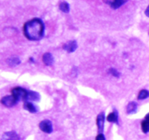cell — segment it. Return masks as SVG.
Returning a JSON list of instances; mask_svg holds the SVG:
<instances>
[{"label": "cell", "mask_w": 149, "mask_h": 140, "mask_svg": "<svg viewBox=\"0 0 149 140\" xmlns=\"http://www.w3.org/2000/svg\"><path fill=\"white\" fill-rule=\"evenodd\" d=\"M23 33L29 40H40L42 39L45 33V24L41 19H32L24 24Z\"/></svg>", "instance_id": "1"}, {"label": "cell", "mask_w": 149, "mask_h": 140, "mask_svg": "<svg viewBox=\"0 0 149 140\" xmlns=\"http://www.w3.org/2000/svg\"><path fill=\"white\" fill-rule=\"evenodd\" d=\"M27 92L26 89L21 88V87H15L12 90V95L17 100V101H20V100H26Z\"/></svg>", "instance_id": "2"}, {"label": "cell", "mask_w": 149, "mask_h": 140, "mask_svg": "<svg viewBox=\"0 0 149 140\" xmlns=\"http://www.w3.org/2000/svg\"><path fill=\"white\" fill-rule=\"evenodd\" d=\"M1 102V104L4 106H5V107H13L14 105H15L17 101L13 95H8L2 97Z\"/></svg>", "instance_id": "3"}, {"label": "cell", "mask_w": 149, "mask_h": 140, "mask_svg": "<svg viewBox=\"0 0 149 140\" xmlns=\"http://www.w3.org/2000/svg\"><path fill=\"white\" fill-rule=\"evenodd\" d=\"M39 126V129L45 133L50 134L52 132V123L49 120H44L41 121Z\"/></svg>", "instance_id": "4"}, {"label": "cell", "mask_w": 149, "mask_h": 140, "mask_svg": "<svg viewBox=\"0 0 149 140\" xmlns=\"http://www.w3.org/2000/svg\"><path fill=\"white\" fill-rule=\"evenodd\" d=\"M104 122H105V113L103 112L100 113V114L97 116V121H96V123H97V129H98L99 133H102L103 132V129H104Z\"/></svg>", "instance_id": "5"}, {"label": "cell", "mask_w": 149, "mask_h": 140, "mask_svg": "<svg viewBox=\"0 0 149 140\" xmlns=\"http://www.w3.org/2000/svg\"><path fill=\"white\" fill-rule=\"evenodd\" d=\"M1 140H20V137L15 132H7L3 134Z\"/></svg>", "instance_id": "6"}, {"label": "cell", "mask_w": 149, "mask_h": 140, "mask_svg": "<svg viewBox=\"0 0 149 140\" xmlns=\"http://www.w3.org/2000/svg\"><path fill=\"white\" fill-rule=\"evenodd\" d=\"M63 49L68 52H74L77 49V42L76 41H70L63 45Z\"/></svg>", "instance_id": "7"}, {"label": "cell", "mask_w": 149, "mask_h": 140, "mask_svg": "<svg viewBox=\"0 0 149 140\" xmlns=\"http://www.w3.org/2000/svg\"><path fill=\"white\" fill-rule=\"evenodd\" d=\"M40 100V95L39 93L36 92V91H30L27 92V95H26V100L27 101H33V102H37Z\"/></svg>", "instance_id": "8"}, {"label": "cell", "mask_w": 149, "mask_h": 140, "mask_svg": "<svg viewBox=\"0 0 149 140\" xmlns=\"http://www.w3.org/2000/svg\"><path fill=\"white\" fill-rule=\"evenodd\" d=\"M42 61H43L45 65H47V66H50L54 62L53 56L50 53H48V52L45 53L42 56Z\"/></svg>", "instance_id": "9"}, {"label": "cell", "mask_w": 149, "mask_h": 140, "mask_svg": "<svg viewBox=\"0 0 149 140\" xmlns=\"http://www.w3.org/2000/svg\"><path fill=\"white\" fill-rule=\"evenodd\" d=\"M23 107L31 113H36L38 111V107L31 102H26L23 105Z\"/></svg>", "instance_id": "10"}, {"label": "cell", "mask_w": 149, "mask_h": 140, "mask_svg": "<svg viewBox=\"0 0 149 140\" xmlns=\"http://www.w3.org/2000/svg\"><path fill=\"white\" fill-rule=\"evenodd\" d=\"M138 109V105L135 102H131L127 106V113L128 114H133L135 113Z\"/></svg>", "instance_id": "11"}, {"label": "cell", "mask_w": 149, "mask_h": 140, "mask_svg": "<svg viewBox=\"0 0 149 140\" xmlns=\"http://www.w3.org/2000/svg\"><path fill=\"white\" fill-rule=\"evenodd\" d=\"M107 121L111 123H118V113L117 112L113 111L109 113L107 116Z\"/></svg>", "instance_id": "12"}, {"label": "cell", "mask_w": 149, "mask_h": 140, "mask_svg": "<svg viewBox=\"0 0 149 140\" xmlns=\"http://www.w3.org/2000/svg\"><path fill=\"white\" fill-rule=\"evenodd\" d=\"M126 1V0H113V1L110 3V6L111 7L116 10V9L119 8L122 5H123Z\"/></svg>", "instance_id": "13"}, {"label": "cell", "mask_w": 149, "mask_h": 140, "mask_svg": "<svg viewBox=\"0 0 149 140\" xmlns=\"http://www.w3.org/2000/svg\"><path fill=\"white\" fill-rule=\"evenodd\" d=\"M7 63L10 66L15 67L20 63V60L17 57H13V58H10V59L7 60Z\"/></svg>", "instance_id": "14"}, {"label": "cell", "mask_w": 149, "mask_h": 140, "mask_svg": "<svg viewBox=\"0 0 149 140\" xmlns=\"http://www.w3.org/2000/svg\"><path fill=\"white\" fill-rule=\"evenodd\" d=\"M59 8L63 12L68 13L70 11V5L66 1H62V2L60 3Z\"/></svg>", "instance_id": "15"}, {"label": "cell", "mask_w": 149, "mask_h": 140, "mask_svg": "<svg viewBox=\"0 0 149 140\" xmlns=\"http://www.w3.org/2000/svg\"><path fill=\"white\" fill-rule=\"evenodd\" d=\"M149 97V91L146 89H142L140 91L139 94H138V100H145V99L148 98Z\"/></svg>", "instance_id": "16"}, {"label": "cell", "mask_w": 149, "mask_h": 140, "mask_svg": "<svg viewBox=\"0 0 149 140\" xmlns=\"http://www.w3.org/2000/svg\"><path fill=\"white\" fill-rule=\"evenodd\" d=\"M141 129L143 133L146 134L149 132V121L144 119V121H143L142 123H141Z\"/></svg>", "instance_id": "17"}, {"label": "cell", "mask_w": 149, "mask_h": 140, "mask_svg": "<svg viewBox=\"0 0 149 140\" xmlns=\"http://www.w3.org/2000/svg\"><path fill=\"white\" fill-rule=\"evenodd\" d=\"M109 73H110L112 76H113L115 77H117V78H119V76H120V73H119L116 69H114V68H110V69H109Z\"/></svg>", "instance_id": "18"}, {"label": "cell", "mask_w": 149, "mask_h": 140, "mask_svg": "<svg viewBox=\"0 0 149 140\" xmlns=\"http://www.w3.org/2000/svg\"><path fill=\"white\" fill-rule=\"evenodd\" d=\"M95 140H106L105 139V136L102 133L99 134L97 137H96Z\"/></svg>", "instance_id": "19"}, {"label": "cell", "mask_w": 149, "mask_h": 140, "mask_svg": "<svg viewBox=\"0 0 149 140\" xmlns=\"http://www.w3.org/2000/svg\"><path fill=\"white\" fill-rule=\"evenodd\" d=\"M145 15L147 16V17H149V5L148 6V7H147V8L146 9Z\"/></svg>", "instance_id": "20"}, {"label": "cell", "mask_w": 149, "mask_h": 140, "mask_svg": "<svg viewBox=\"0 0 149 140\" xmlns=\"http://www.w3.org/2000/svg\"><path fill=\"white\" fill-rule=\"evenodd\" d=\"M145 120L148 121H149V113H148V114L146 115V116H145Z\"/></svg>", "instance_id": "21"}]
</instances>
